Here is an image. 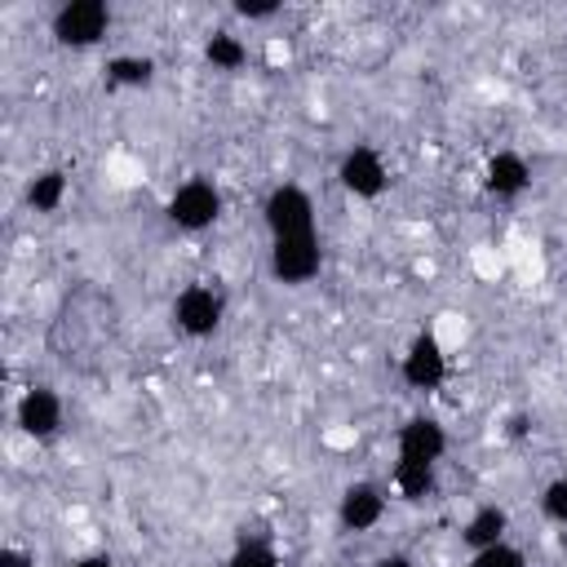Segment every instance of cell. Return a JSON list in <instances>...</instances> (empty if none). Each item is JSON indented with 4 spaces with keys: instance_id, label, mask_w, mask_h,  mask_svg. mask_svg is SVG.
Masks as SVG:
<instances>
[{
    "instance_id": "6da1fadb",
    "label": "cell",
    "mask_w": 567,
    "mask_h": 567,
    "mask_svg": "<svg viewBox=\"0 0 567 567\" xmlns=\"http://www.w3.org/2000/svg\"><path fill=\"white\" fill-rule=\"evenodd\" d=\"M111 27V9L102 0H66L58 13H53V40L66 44V49H89L106 35Z\"/></svg>"
},
{
    "instance_id": "7a4b0ae2",
    "label": "cell",
    "mask_w": 567,
    "mask_h": 567,
    "mask_svg": "<svg viewBox=\"0 0 567 567\" xmlns=\"http://www.w3.org/2000/svg\"><path fill=\"white\" fill-rule=\"evenodd\" d=\"M266 230L270 239H292V235H315V204L301 186H275L266 195Z\"/></svg>"
},
{
    "instance_id": "3957f363",
    "label": "cell",
    "mask_w": 567,
    "mask_h": 567,
    "mask_svg": "<svg viewBox=\"0 0 567 567\" xmlns=\"http://www.w3.org/2000/svg\"><path fill=\"white\" fill-rule=\"evenodd\" d=\"M221 315H226V297L208 284H190L173 301V319L186 337H213L221 328Z\"/></svg>"
},
{
    "instance_id": "277c9868",
    "label": "cell",
    "mask_w": 567,
    "mask_h": 567,
    "mask_svg": "<svg viewBox=\"0 0 567 567\" xmlns=\"http://www.w3.org/2000/svg\"><path fill=\"white\" fill-rule=\"evenodd\" d=\"M217 217H221V195H217V186L204 182V177L182 182V186L173 190V199H168V221L182 226V230H204V226H213Z\"/></svg>"
},
{
    "instance_id": "5b68a950",
    "label": "cell",
    "mask_w": 567,
    "mask_h": 567,
    "mask_svg": "<svg viewBox=\"0 0 567 567\" xmlns=\"http://www.w3.org/2000/svg\"><path fill=\"white\" fill-rule=\"evenodd\" d=\"M270 275L279 284H306L319 275V239L315 235H292V239H270Z\"/></svg>"
},
{
    "instance_id": "8992f818",
    "label": "cell",
    "mask_w": 567,
    "mask_h": 567,
    "mask_svg": "<svg viewBox=\"0 0 567 567\" xmlns=\"http://www.w3.org/2000/svg\"><path fill=\"white\" fill-rule=\"evenodd\" d=\"M399 372H403V381L412 390H439L443 377H447V354H443L439 337L434 332H416L412 346L403 350V368Z\"/></svg>"
},
{
    "instance_id": "52a82bcc",
    "label": "cell",
    "mask_w": 567,
    "mask_h": 567,
    "mask_svg": "<svg viewBox=\"0 0 567 567\" xmlns=\"http://www.w3.org/2000/svg\"><path fill=\"white\" fill-rule=\"evenodd\" d=\"M337 177H341V186L354 195V199H377L381 190H385V159L372 151V146H354V151H346L341 155V164H337Z\"/></svg>"
},
{
    "instance_id": "ba28073f",
    "label": "cell",
    "mask_w": 567,
    "mask_h": 567,
    "mask_svg": "<svg viewBox=\"0 0 567 567\" xmlns=\"http://www.w3.org/2000/svg\"><path fill=\"white\" fill-rule=\"evenodd\" d=\"M13 416H18L22 434L49 439V434H58V425H62V399H58V390H49V385H31V390L18 399Z\"/></svg>"
},
{
    "instance_id": "9c48e42d",
    "label": "cell",
    "mask_w": 567,
    "mask_h": 567,
    "mask_svg": "<svg viewBox=\"0 0 567 567\" xmlns=\"http://www.w3.org/2000/svg\"><path fill=\"white\" fill-rule=\"evenodd\" d=\"M381 514H385V492L377 483H368V478L350 483L341 492V501H337V518H341L346 532H368V527L381 523Z\"/></svg>"
},
{
    "instance_id": "30bf717a",
    "label": "cell",
    "mask_w": 567,
    "mask_h": 567,
    "mask_svg": "<svg viewBox=\"0 0 567 567\" xmlns=\"http://www.w3.org/2000/svg\"><path fill=\"white\" fill-rule=\"evenodd\" d=\"M447 452V434L434 416H412L403 430H399V461H425V465H439V456Z\"/></svg>"
},
{
    "instance_id": "8fae6325",
    "label": "cell",
    "mask_w": 567,
    "mask_h": 567,
    "mask_svg": "<svg viewBox=\"0 0 567 567\" xmlns=\"http://www.w3.org/2000/svg\"><path fill=\"white\" fill-rule=\"evenodd\" d=\"M527 182H532V168H527V159L514 155V151H496V155L487 159V168H483V186H487L496 199L523 195Z\"/></svg>"
},
{
    "instance_id": "7c38bea8",
    "label": "cell",
    "mask_w": 567,
    "mask_h": 567,
    "mask_svg": "<svg viewBox=\"0 0 567 567\" xmlns=\"http://www.w3.org/2000/svg\"><path fill=\"white\" fill-rule=\"evenodd\" d=\"M505 532H509V514H505L501 505H478V509L470 514V523L461 527V540H465L470 549H487V545H501Z\"/></svg>"
},
{
    "instance_id": "4fadbf2b",
    "label": "cell",
    "mask_w": 567,
    "mask_h": 567,
    "mask_svg": "<svg viewBox=\"0 0 567 567\" xmlns=\"http://www.w3.org/2000/svg\"><path fill=\"white\" fill-rule=\"evenodd\" d=\"M62 199H66V173H62V168H44V173L31 177L27 204H31L35 213H53V208H62Z\"/></svg>"
},
{
    "instance_id": "5bb4252c",
    "label": "cell",
    "mask_w": 567,
    "mask_h": 567,
    "mask_svg": "<svg viewBox=\"0 0 567 567\" xmlns=\"http://www.w3.org/2000/svg\"><path fill=\"white\" fill-rule=\"evenodd\" d=\"M394 492L403 501H425L434 492V465H425V461H399L394 465Z\"/></svg>"
},
{
    "instance_id": "9a60e30c",
    "label": "cell",
    "mask_w": 567,
    "mask_h": 567,
    "mask_svg": "<svg viewBox=\"0 0 567 567\" xmlns=\"http://www.w3.org/2000/svg\"><path fill=\"white\" fill-rule=\"evenodd\" d=\"M204 58H208L217 71H239V66L248 62V49H244V40H239V35H230V31H217V35H208V44H204Z\"/></svg>"
},
{
    "instance_id": "2e32d148",
    "label": "cell",
    "mask_w": 567,
    "mask_h": 567,
    "mask_svg": "<svg viewBox=\"0 0 567 567\" xmlns=\"http://www.w3.org/2000/svg\"><path fill=\"white\" fill-rule=\"evenodd\" d=\"M151 75H155V62H151V58H128V53H120V58L106 62V80H111V84H124V89H142V84H151Z\"/></svg>"
},
{
    "instance_id": "e0dca14e",
    "label": "cell",
    "mask_w": 567,
    "mask_h": 567,
    "mask_svg": "<svg viewBox=\"0 0 567 567\" xmlns=\"http://www.w3.org/2000/svg\"><path fill=\"white\" fill-rule=\"evenodd\" d=\"M226 567H279V554L266 545V540H239L235 545V554L226 558Z\"/></svg>"
},
{
    "instance_id": "ac0fdd59",
    "label": "cell",
    "mask_w": 567,
    "mask_h": 567,
    "mask_svg": "<svg viewBox=\"0 0 567 567\" xmlns=\"http://www.w3.org/2000/svg\"><path fill=\"white\" fill-rule=\"evenodd\" d=\"M465 567H527V558H523V549H514L509 540H501V545H487V549H474Z\"/></svg>"
},
{
    "instance_id": "d6986e66",
    "label": "cell",
    "mask_w": 567,
    "mask_h": 567,
    "mask_svg": "<svg viewBox=\"0 0 567 567\" xmlns=\"http://www.w3.org/2000/svg\"><path fill=\"white\" fill-rule=\"evenodd\" d=\"M540 514L549 523H563L567 527V478H554L545 492H540Z\"/></svg>"
},
{
    "instance_id": "ffe728a7",
    "label": "cell",
    "mask_w": 567,
    "mask_h": 567,
    "mask_svg": "<svg viewBox=\"0 0 567 567\" xmlns=\"http://www.w3.org/2000/svg\"><path fill=\"white\" fill-rule=\"evenodd\" d=\"M235 13H239V18H275V13H279V4H275V0H261V4L239 0V4H235Z\"/></svg>"
},
{
    "instance_id": "44dd1931",
    "label": "cell",
    "mask_w": 567,
    "mask_h": 567,
    "mask_svg": "<svg viewBox=\"0 0 567 567\" xmlns=\"http://www.w3.org/2000/svg\"><path fill=\"white\" fill-rule=\"evenodd\" d=\"M0 567H35V558L27 549H18V545H4L0 549Z\"/></svg>"
},
{
    "instance_id": "7402d4cb",
    "label": "cell",
    "mask_w": 567,
    "mask_h": 567,
    "mask_svg": "<svg viewBox=\"0 0 567 567\" xmlns=\"http://www.w3.org/2000/svg\"><path fill=\"white\" fill-rule=\"evenodd\" d=\"M372 567H412V558L408 554H381Z\"/></svg>"
},
{
    "instance_id": "603a6c76",
    "label": "cell",
    "mask_w": 567,
    "mask_h": 567,
    "mask_svg": "<svg viewBox=\"0 0 567 567\" xmlns=\"http://www.w3.org/2000/svg\"><path fill=\"white\" fill-rule=\"evenodd\" d=\"M75 567H115V563H111L106 554H89V558H80Z\"/></svg>"
},
{
    "instance_id": "cb8c5ba5",
    "label": "cell",
    "mask_w": 567,
    "mask_h": 567,
    "mask_svg": "<svg viewBox=\"0 0 567 567\" xmlns=\"http://www.w3.org/2000/svg\"><path fill=\"white\" fill-rule=\"evenodd\" d=\"M509 434L523 439V434H527V416H509Z\"/></svg>"
}]
</instances>
